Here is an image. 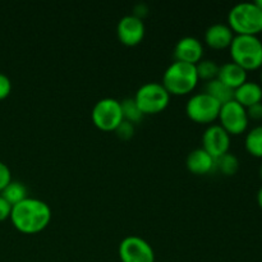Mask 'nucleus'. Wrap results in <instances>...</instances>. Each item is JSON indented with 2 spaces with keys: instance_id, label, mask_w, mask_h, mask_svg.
Listing matches in <instances>:
<instances>
[{
  "instance_id": "obj_26",
  "label": "nucleus",
  "mask_w": 262,
  "mask_h": 262,
  "mask_svg": "<svg viewBox=\"0 0 262 262\" xmlns=\"http://www.w3.org/2000/svg\"><path fill=\"white\" fill-rule=\"evenodd\" d=\"M247 115L248 119L253 120H262V102L252 105V106L247 107Z\"/></svg>"
},
{
  "instance_id": "obj_27",
  "label": "nucleus",
  "mask_w": 262,
  "mask_h": 262,
  "mask_svg": "<svg viewBox=\"0 0 262 262\" xmlns=\"http://www.w3.org/2000/svg\"><path fill=\"white\" fill-rule=\"evenodd\" d=\"M10 211H12V205L0 194V222L8 219L10 216Z\"/></svg>"
},
{
  "instance_id": "obj_9",
  "label": "nucleus",
  "mask_w": 262,
  "mask_h": 262,
  "mask_svg": "<svg viewBox=\"0 0 262 262\" xmlns=\"http://www.w3.org/2000/svg\"><path fill=\"white\" fill-rule=\"evenodd\" d=\"M217 119L220 120V125L230 136H238L245 133L248 128V122H250L246 107L235 100L222 105Z\"/></svg>"
},
{
  "instance_id": "obj_4",
  "label": "nucleus",
  "mask_w": 262,
  "mask_h": 262,
  "mask_svg": "<svg viewBox=\"0 0 262 262\" xmlns=\"http://www.w3.org/2000/svg\"><path fill=\"white\" fill-rule=\"evenodd\" d=\"M228 26L235 35L257 36L262 32V10L255 2L238 3L228 13Z\"/></svg>"
},
{
  "instance_id": "obj_30",
  "label": "nucleus",
  "mask_w": 262,
  "mask_h": 262,
  "mask_svg": "<svg viewBox=\"0 0 262 262\" xmlns=\"http://www.w3.org/2000/svg\"><path fill=\"white\" fill-rule=\"evenodd\" d=\"M255 4L257 5V7L260 8V9L262 10V0H256V2H255Z\"/></svg>"
},
{
  "instance_id": "obj_23",
  "label": "nucleus",
  "mask_w": 262,
  "mask_h": 262,
  "mask_svg": "<svg viewBox=\"0 0 262 262\" xmlns=\"http://www.w3.org/2000/svg\"><path fill=\"white\" fill-rule=\"evenodd\" d=\"M115 132H117L118 137L122 138V140H129L135 135V124L128 122V120H123L117 127Z\"/></svg>"
},
{
  "instance_id": "obj_7",
  "label": "nucleus",
  "mask_w": 262,
  "mask_h": 262,
  "mask_svg": "<svg viewBox=\"0 0 262 262\" xmlns=\"http://www.w3.org/2000/svg\"><path fill=\"white\" fill-rule=\"evenodd\" d=\"M91 119L99 129L115 130L118 125L124 120L122 104L114 97L100 99L92 107Z\"/></svg>"
},
{
  "instance_id": "obj_1",
  "label": "nucleus",
  "mask_w": 262,
  "mask_h": 262,
  "mask_svg": "<svg viewBox=\"0 0 262 262\" xmlns=\"http://www.w3.org/2000/svg\"><path fill=\"white\" fill-rule=\"evenodd\" d=\"M9 219L20 233L35 234L42 232L50 224L51 209L42 200L27 197L13 205Z\"/></svg>"
},
{
  "instance_id": "obj_28",
  "label": "nucleus",
  "mask_w": 262,
  "mask_h": 262,
  "mask_svg": "<svg viewBox=\"0 0 262 262\" xmlns=\"http://www.w3.org/2000/svg\"><path fill=\"white\" fill-rule=\"evenodd\" d=\"M133 15H136L137 18H140V19L143 20V18L146 17V15L148 14V7L146 3H137V4L135 5V8H133Z\"/></svg>"
},
{
  "instance_id": "obj_16",
  "label": "nucleus",
  "mask_w": 262,
  "mask_h": 262,
  "mask_svg": "<svg viewBox=\"0 0 262 262\" xmlns=\"http://www.w3.org/2000/svg\"><path fill=\"white\" fill-rule=\"evenodd\" d=\"M234 100L246 109L252 105L262 102V87L253 81H246L238 89L234 90Z\"/></svg>"
},
{
  "instance_id": "obj_20",
  "label": "nucleus",
  "mask_w": 262,
  "mask_h": 262,
  "mask_svg": "<svg viewBox=\"0 0 262 262\" xmlns=\"http://www.w3.org/2000/svg\"><path fill=\"white\" fill-rule=\"evenodd\" d=\"M216 169H219L224 176H234L239 169V160L232 152H227L216 159Z\"/></svg>"
},
{
  "instance_id": "obj_22",
  "label": "nucleus",
  "mask_w": 262,
  "mask_h": 262,
  "mask_svg": "<svg viewBox=\"0 0 262 262\" xmlns=\"http://www.w3.org/2000/svg\"><path fill=\"white\" fill-rule=\"evenodd\" d=\"M196 69L197 74H199V79H204V81L207 82L217 77L219 64L215 60H211V59H201L196 64Z\"/></svg>"
},
{
  "instance_id": "obj_2",
  "label": "nucleus",
  "mask_w": 262,
  "mask_h": 262,
  "mask_svg": "<svg viewBox=\"0 0 262 262\" xmlns=\"http://www.w3.org/2000/svg\"><path fill=\"white\" fill-rule=\"evenodd\" d=\"M196 64L184 63V61L174 60L163 74V82L168 92L171 95H188L196 89L199 83Z\"/></svg>"
},
{
  "instance_id": "obj_8",
  "label": "nucleus",
  "mask_w": 262,
  "mask_h": 262,
  "mask_svg": "<svg viewBox=\"0 0 262 262\" xmlns=\"http://www.w3.org/2000/svg\"><path fill=\"white\" fill-rule=\"evenodd\" d=\"M122 262H155V252L150 243L138 235H127L118 247Z\"/></svg>"
},
{
  "instance_id": "obj_32",
  "label": "nucleus",
  "mask_w": 262,
  "mask_h": 262,
  "mask_svg": "<svg viewBox=\"0 0 262 262\" xmlns=\"http://www.w3.org/2000/svg\"><path fill=\"white\" fill-rule=\"evenodd\" d=\"M260 79H261V87H262V69H261V76H260Z\"/></svg>"
},
{
  "instance_id": "obj_17",
  "label": "nucleus",
  "mask_w": 262,
  "mask_h": 262,
  "mask_svg": "<svg viewBox=\"0 0 262 262\" xmlns=\"http://www.w3.org/2000/svg\"><path fill=\"white\" fill-rule=\"evenodd\" d=\"M204 92H206L210 96L214 97V99L217 100L222 105L225 104V102H229L232 101V100H234V90L228 87L227 84H224L217 78L207 81L206 83H205Z\"/></svg>"
},
{
  "instance_id": "obj_25",
  "label": "nucleus",
  "mask_w": 262,
  "mask_h": 262,
  "mask_svg": "<svg viewBox=\"0 0 262 262\" xmlns=\"http://www.w3.org/2000/svg\"><path fill=\"white\" fill-rule=\"evenodd\" d=\"M12 182V171L8 168L7 164L0 161V192Z\"/></svg>"
},
{
  "instance_id": "obj_21",
  "label": "nucleus",
  "mask_w": 262,
  "mask_h": 262,
  "mask_svg": "<svg viewBox=\"0 0 262 262\" xmlns=\"http://www.w3.org/2000/svg\"><path fill=\"white\" fill-rule=\"evenodd\" d=\"M120 104H122V112L124 120H128V122L133 123V124L140 123L142 120L143 113L137 106L133 97H127V99L122 100Z\"/></svg>"
},
{
  "instance_id": "obj_18",
  "label": "nucleus",
  "mask_w": 262,
  "mask_h": 262,
  "mask_svg": "<svg viewBox=\"0 0 262 262\" xmlns=\"http://www.w3.org/2000/svg\"><path fill=\"white\" fill-rule=\"evenodd\" d=\"M245 147L253 158L262 159V125H256L248 130L245 138Z\"/></svg>"
},
{
  "instance_id": "obj_14",
  "label": "nucleus",
  "mask_w": 262,
  "mask_h": 262,
  "mask_svg": "<svg viewBox=\"0 0 262 262\" xmlns=\"http://www.w3.org/2000/svg\"><path fill=\"white\" fill-rule=\"evenodd\" d=\"M186 165L191 173L202 176V174L211 173L216 169V159L212 158L207 151L202 147L194 148L187 155Z\"/></svg>"
},
{
  "instance_id": "obj_19",
  "label": "nucleus",
  "mask_w": 262,
  "mask_h": 262,
  "mask_svg": "<svg viewBox=\"0 0 262 262\" xmlns=\"http://www.w3.org/2000/svg\"><path fill=\"white\" fill-rule=\"evenodd\" d=\"M2 196L13 206V205L18 204V202L27 199V187H26L22 182L12 181L4 189H3Z\"/></svg>"
},
{
  "instance_id": "obj_11",
  "label": "nucleus",
  "mask_w": 262,
  "mask_h": 262,
  "mask_svg": "<svg viewBox=\"0 0 262 262\" xmlns=\"http://www.w3.org/2000/svg\"><path fill=\"white\" fill-rule=\"evenodd\" d=\"M146 33L145 22L133 14H127L117 25V35L120 42L127 46H136L143 40Z\"/></svg>"
},
{
  "instance_id": "obj_12",
  "label": "nucleus",
  "mask_w": 262,
  "mask_h": 262,
  "mask_svg": "<svg viewBox=\"0 0 262 262\" xmlns=\"http://www.w3.org/2000/svg\"><path fill=\"white\" fill-rule=\"evenodd\" d=\"M177 61L197 64L204 58V45L200 38L194 36H184L177 41L173 51Z\"/></svg>"
},
{
  "instance_id": "obj_15",
  "label": "nucleus",
  "mask_w": 262,
  "mask_h": 262,
  "mask_svg": "<svg viewBox=\"0 0 262 262\" xmlns=\"http://www.w3.org/2000/svg\"><path fill=\"white\" fill-rule=\"evenodd\" d=\"M247 77L248 72L245 71L242 67L235 64L234 61H227V63L219 66L216 78L230 89L235 90L247 81Z\"/></svg>"
},
{
  "instance_id": "obj_24",
  "label": "nucleus",
  "mask_w": 262,
  "mask_h": 262,
  "mask_svg": "<svg viewBox=\"0 0 262 262\" xmlns=\"http://www.w3.org/2000/svg\"><path fill=\"white\" fill-rule=\"evenodd\" d=\"M12 92V81L7 74L0 72V100L8 97Z\"/></svg>"
},
{
  "instance_id": "obj_3",
  "label": "nucleus",
  "mask_w": 262,
  "mask_h": 262,
  "mask_svg": "<svg viewBox=\"0 0 262 262\" xmlns=\"http://www.w3.org/2000/svg\"><path fill=\"white\" fill-rule=\"evenodd\" d=\"M232 61L245 71L262 68V41L257 36L235 35L229 46Z\"/></svg>"
},
{
  "instance_id": "obj_5",
  "label": "nucleus",
  "mask_w": 262,
  "mask_h": 262,
  "mask_svg": "<svg viewBox=\"0 0 262 262\" xmlns=\"http://www.w3.org/2000/svg\"><path fill=\"white\" fill-rule=\"evenodd\" d=\"M133 99L143 115L158 114L166 109L170 94L161 82H146L138 87Z\"/></svg>"
},
{
  "instance_id": "obj_10",
  "label": "nucleus",
  "mask_w": 262,
  "mask_h": 262,
  "mask_svg": "<svg viewBox=\"0 0 262 262\" xmlns=\"http://www.w3.org/2000/svg\"><path fill=\"white\" fill-rule=\"evenodd\" d=\"M202 148L214 159L229 152L230 135L220 124H210L202 133Z\"/></svg>"
},
{
  "instance_id": "obj_31",
  "label": "nucleus",
  "mask_w": 262,
  "mask_h": 262,
  "mask_svg": "<svg viewBox=\"0 0 262 262\" xmlns=\"http://www.w3.org/2000/svg\"><path fill=\"white\" fill-rule=\"evenodd\" d=\"M258 174H260V178L262 179V164L260 165V169H258Z\"/></svg>"
},
{
  "instance_id": "obj_29",
  "label": "nucleus",
  "mask_w": 262,
  "mask_h": 262,
  "mask_svg": "<svg viewBox=\"0 0 262 262\" xmlns=\"http://www.w3.org/2000/svg\"><path fill=\"white\" fill-rule=\"evenodd\" d=\"M257 204H258V206L262 209V186L260 187V189H258V192H257Z\"/></svg>"
},
{
  "instance_id": "obj_13",
  "label": "nucleus",
  "mask_w": 262,
  "mask_h": 262,
  "mask_svg": "<svg viewBox=\"0 0 262 262\" xmlns=\"http://www.w3.org/2000/svg\"><path fill=\"white\" fill-rule=\"evenodd\" d=\"M234 36V32L227 23H212L205 31V42L210 48L222 50L229 48Z\"/></svg>"
},
{
  "instance_id": "obj_6",
  "label": "nucleus",
  "mask_w": 262,
  "mask_h": 262,
  "mask_svg": "<svg viewBox=\"0 0 262 262\" xmlns=\"http://www.w3.org/2000/svg\"><path fill=\"white\" fill-rule=\"evenodd\" d=\"M220 104L206 92L193 94L186 102V114L189 119L201 124H209L219 118Z\"/></svg>"
}]
</instances>
